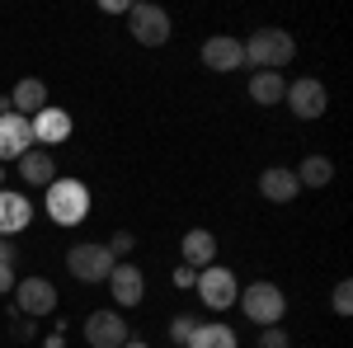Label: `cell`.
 Segmentation results:
<instances>
[{
    "label": "cell",
    "instance_id": "1",
    "mask_svg": "<svg viewBox=\"0 0 353 348\" xmlns=\"http://www.w3.org/2000/svg\"><path fill=\"white\" fill-rule=\"evenodd\" d=\"M245 48V66H254V71H283L292 57H297V38L288 33V28H254L250 33V43Z\"/></svg>",
    "mask_w": 353,
    "mask_h": 348
},
{
    "label": "cell",
    "instance_id": "2",
    "mask_svg": "<svg viewBox=\"0 0 353 348\" xmlns=\"http://www.w3.org/2000/svg\"><path fill=\"white\" fill-rule=\"evenodd\" d=\"M43 207L52 216L57 226H81L85 216H90V188L81 179H61L57 174L52 184L43 188Z\"/></svg>",
    "mask_w": 353,
    "mask_h": 348
},
{
    "label": "cell",
    "instance_id": "3",
    "mask_svg": "<svg viewBox=\"0 0 353 348\" xmlns=\"http://www.w3.org/2000/svg\"><path fill=\"white\" fill-rule=\"evenodd\" d=\"M236 306L245 311V320L259 325V329H269V325H278L288 316V296H283L278 283H250V287L236 296Z\"/></svg>",
    "mask_w": 353,
    "mask_h": 348
},
{
    "label": "cell",
    "instance_id": "4",
    "mask_svg": "<svg viewBox=\"0 0 353 348\" xmlns=\"http://www.w3.org/2000/svg\"><path fill=\"white\" fill-rule=\"evenodd\" d=\"M113 264L118 259L109 254V245H99V240H81L66 249V268H71L76 283H109Z\"/></svg>",
    "mask_w": 353,
    "mask_h": 348
},
{
    "label": "cell",
    "instance_id": "5",
    "mask_svg": "<svg viewBox=\"0 0 353 348\" xmlns=\"http://www.w3.org/2000/svg\"><path fill=\"white\" fill-rule=\"evenodd\" d=\"M193 292H198V301H203L208 311H226V306H236V296H241V283H236V273H231V268L208 264L203 273H198Z\"/></svg>",
    "mask_w": 353,
    "mask_h": 348
},
{
    "label": "cell",
    "instance_id": "6",
    "mask_svg": "<svg viewBox=\"0 0 353 348\" xmlns=\"http://www.w3.org/2000/svg\"><path fill=\"white\" fill-rule=\"evenodd\" d=\"M128 28H132V38L141 48H165L170 43V14H165L161 5H132L128 10Z\"/></svg>",
    "mask_w": 353,
    "mask_h": 348
},
{
    "label": "cell",
    "instance_id": "7",
    "mask_svg": "<svg viewBox=\"0 0 353 348\" xmlns=\"http://www.w3.org/2000/svg\"><path fill=\"white\" fill-rule=\"evenodd\" d=\"M283 99H288V108H292L297 118L311 123V118H321V113L330 108V90H325V81H316V76H301V81L288 85Z\"/></svg>",
    "mask_w": 353,
    "mask_h": 348
},
{
    "label": "cell",
    "instance_id": "8",
    "mask_svg": "<svg viewBox=\"0 0 353 348\" xmlns=\"http://www.w3.org/2000/svg\"><path fill=\"white\" fill-rule=\"evenodd\" d=\"M14 306L24 311V320L52 316L57 311V287L48 278H24V283H14Z\"/></svg>",
    "mask_w": 353,
    "mask_h": 348
},
{
    "label": "cell",
    "instance_id": "9",
    "mask_svg": "<svg viewBox=\"0 0 353 348\" xmlns=\"http://www.w3.org/2000/svg\"><path fill=\"white\" fill-rule=\"evenodd\" d=\"M128 339L132 334H128V325H123L118 311H90L85 316V344L90 348H123Z\"/></svg>",
    "mask_w": 353,
    "mask_h": 348
},
{
    "label": "cell",
    "instance_id": "10",
    "mask_svg": "<svg viewBox=\"0 0 353 348\" xmlns=\"http://www.w3.org/2000/svg\"><path fill=\"white\" fill-rule=\"evenodd\" d=\"M28 127H33V146H43V151H52V146H61V141H66V136H71V127H76V123H71V113H66V108H43V113H33V118H28Z\"/></svg>",
    "mask_w": 353,
    "mask_h": 348
},
{
    "label": "cell",
    "instance_id": "11",
    "mask_svg": "<svg viewBox=\"0 0 353 348\" xmlns=\"http://www.w3.org/2000/svg\"><path fill=\"white\" fill-rule=\"evenodd\" d=\"M28 221H33V203L14 188H0V240H14L24 236Z\"/></svg>",
    "mask_w": 353,
    "mask_h": 348
},
{
    "label": "cell",
    "instance_id": "12",
    "mask_svg": "<svg viewBox=\"0 0 353 348\" xmlns=\"http://www.w3.org/2000/svg\"><path fill=\"white\" fill-rule=\"evenodd\" d=\"M198 57H203L208 71H241L245 66V48H241V38H231V33H212Z\"/></svg>",
    "mask_w": 353,
    "mask_h": 348
},
{
    "label": "cell",
    "instance_id": "13",
    "mask_svg": "<svg viewBox=\"0 0 353 348\" xmlns=\"http://www.w3.org/2000/svg\"><path fill=\"white\" fill-rule=\"evenodd\" d=\"M28 151H33V127H28V118L5 113V118H0V165L19 161Z\"/></svg>",
    "mask_w": 353,
    "mask_h": 348
},
{
    "label": "cell",
    "instance_id": "14",
    "mask_svg": "<svg viewBox=\"0 0 353 348\" xmlns=\"http://www.w3.org/2000/svg\"><path fill=\"white\" fill-rule=\"evenodd\" d=\"M109 292H113L118 306H141V296H146V278H141V268L128 264V259H123V264H113Z\"/></svg>",
    "mask_w": 353,
    "mask_h": 348
},
{
    "label": "cell",
    "instance_id": "15",
    "mask_svg": "<svg viewBox=\"0 0 353 348\" xmlns=\"http://www.w3.org/2000/svg\"><path fill=\"white\" fill-rule=\"evenodd\" d=\"M179 249H184V264L198 268V273H203L208 264H217V236H212V231H203V226H193L189 236L179 240Z\"/></svg>",
    "mask_w": 353,
    "mask_h": 348
},
{
    "label": "cell",
    "instance_id": "16",
    "mask_svg": "<svg viewBox=\"0 0 353 348\" xmlns=\"http://www.w3.org/2000/svg\"><path fill=\"white\" fill-rule=\"evenodd\" d=\"M19 174H24V184L28 188H48L57 179V161H52V151H43V146H33L28 156H19Z\"/></svg>",
    "mask_w": 353,
    "mask_h": 348
},
{
    "label": "cell",
    "instance_id": "17",
    "mask_svg": "<svg viewBox=\"0 0 353 348\" xmlns=\"http://www.w3.org/2000/svg\"><path fill=\"white\" fill-rule=\"evenodd\" d=\"M10 108H14L19 118L43 113V108H48V85L38 81V76H24V81L14 85V94H10Z\"/></svg>",
    "mask_w": 353,
    "mask_h": 348
},
{
    "label": "cell",
    "instance_id": "18",
    "mask_svg": "<svg viewBox=\"0 0 353 348\" xmlns=\"http://www.w3.org/2000/svg\"><path fill=\"white\" fill-rule=\"evenodd\" d=\"M259 193H264L269 203H292V198L301 193V184H297V174H292V170L273 165V170H264V174H259Z\"/></svg>",
    "mask_w": 353,
    "mask_h": 348
},
{
    "label": "cell",
    "instance_id": "19",
    "mask_svg": "<svg viewBox=\"0 0 353 348\" xmlns=\"http://www.w3.org/2000/svg\"><path fill=\"white\" fill-rule=\"evenodd\" d=\"M283 94H288V76H278V71H254L250 76V99L254 104L273 108V104H283Z\"/></svg>",
    "mask_w": 353,
    "mask_h": 348
},
{
    "label": "cell",
    "instance_id": "20",
    "mask_svg": "<svg viewBox=\"0 0 353 348\" xmlns=\"http://www.w3.org/2000/svg\"><path fill=\"white\" fill-rule=\"evenodd\" d=\"M184 348H236V329L221 320H198V329Z\"/></svg>",
    "mask_w": 353,
    "mask_h": 348
},
{
    "label": "cell",
    "instance_id": "21",
    "mask_svg": "<svg viewBox=\"0 0 353 348\" xmlns=\"http://www.w3.org/2000/svg\"><path fill=\"white\" fill-rule=\"evenodd\" d=\"M292 174H297L301 188H325L330 179H334V165H330V156H306Z\"/></svg>",
    "mask_w": 353,
    "mask_h": 348
},
{
    "label": "cell",
    "instance_id": "22",
    "mask_svg": "<svg viewBox=\"0 0 353 348\" xmlns=\"http://www.w3.org/2000/svg\"><path fill=\"white\" fill-rule=\"evenodd\" d=\"M330 306H334V316H353V283L349 278L334 283V301H330Z\"/></svg>",
    "mask_w": 353,
    "mask_h": 348
},
{
    "label": "cell",
    "instance_id": "23",
    "mask_svg": "<svg viewBox=\"0 0 353 348\" xmlns=\"http://www.w3.org/2000/svg\"><path fill=\"white\" fill-rule=\"evenodd\" d=\"M193 329H198V320H193V316H174V320H170V339H174V344H189Z\"/></svg>",
    "mask_w": 353,
    "mask_h": 348
},
{
    "label": "cell",
    "instance_id": "24",
    "mask_svg": "<svg viewBox=\"0 0 353 348\" xmlns=\"http://www.w3.org/2000/svg\"><path fill=\"white\" fill-rule=\"evenodd\" d=\"M132 249H137L132 231H118V236H113V240H109V254H113V259H118V264H123V259H128Z\"/></svg>",
    "mask_w": 353,
    "mask_h": 348
},
{
    "label": "cell",
    "instance_id": "25",
    "mask_svg": "<svg viewBox=\"0 0 353 348\" xmlns=\"http://www.w3.org/2000/svg\"><path fill=\"white\" fill-rule=\"evenodd\" d=\"M259 348H292V339H288V334H283L278 325H269V329L259 334Z\"/></svg>",
    "mask_w": 353,
    "mask_h": 348
},
{
    "label": "cell",
    "instance_id": "26",
    "mask_svg": "<svg viewBox=\"0 0 353 348\" xmlns=\"http://www.w3.org/2000/svg\"><path fill=\"white\" fill-rule=\"evenodd\" d=\"M193 283H198V268H189V264L174 268V287H179V292H193Z\"/></svg>",
    "mask_w": 353,
    "mask_h": 348
},
{
    "label": "cell",
    "instance_id": "27",
    "mask_svg": "<svg viewBox=\"0 0 353 348\" xmlns=\"http://www.w3.org/2000/svg\"><path fill=\"white\" fill-rule=\"evenodd\" d=\"M14 283H19V278H14V268H0V296L14 292Z\"/></svg>",
    "mask_w": 353,
    "mask_h": 348
},
{
    "label": "cell",
    "instance_id": "28",
    "mask_svg": "<svg viewBox=\"0 0 353 348\" xmlns=\"http://www.w3.org/2000/svg\"><path fill=\"white\" fill-rule=\"evenodd\" d=\"M128 10H132L128 0H104V14H128Z\"/></svg>",
    "mask_w": 353,
    "mask_h": 348
},
{
    "label": "cell",
    "instance_id": "29",
    "mask_svg": "<svg viewBox=\"0 0 353 348\" xmlns=\"http://www.w3.org/2000/svg\"><path fill=\"white\" fill-rule=\"evenodd\" d=\"M66 344V334H61V329H57V334H48V339H43V348H61Z\"/></svg>",
    "mask_w": 353,
    "mask_h": 348
},
{
    "label": "cell",
    "instance_id": "30",
    "mask_svg": "<svg viewBox=\"0 0 353 348\" xmlns=\"http://www.w3.org/2000/svg\"><path fill=\"white\" fill-rule=\"evenodd\" d=\"M123 348H151V344H146V339H128Z\"/></svg>",
    "mask_w": 353,
    "mask_h": 348
},
{
    "label": "cell",
    "instance_id": "31",
    "mask_svg": "<svg viewBox=\"0 0 353 348\" xmlns=\"http://www.w3.org/2000/svg\"><path fill=\"white\" fill-rule=\"evenodd\" d=\"M0 179H5V165H0Z\"/></svg>",
    "mask_w": 353,
    "mask_h": 348
}]
</instances>
